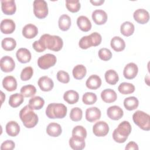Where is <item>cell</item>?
I'll list each match as a JSON object with an SVG mask.
<instances>
[{"label": "cell", "mask_w": 150, "mask_h": 150, "mask_svg": "<svg viewBox=\"0 0 150 150\" xmlns=\"http://www.w3.org/2000/svg\"><path fill=\"white\" fill-rule=\"evenodd\" d=\"M132 120L141 129L144 131L150 129V117L147 113L138 110L132 115Z\"/></svg>", "instance_id": "5b68a950"}, {"label": "cell", "mask_w": 150, "mask_h": 150, "mask_svg": "<svg viewBox=\"0 0 150 150\" xmlns=\"http://www.w3.org/2000/svg\"><path fill=\"white\" fill-rule=\"evenodd\" d=\"M38 33V28L32 23L26 25L22 29V35L26 39L34 38Z\"/></svg>", "instance_id": "ac0fdd59"}, {"label": "cell", "mask_w": 150, "mask_h": 150, "mask_svg": "<svg viewBox=\"0 0 150 150\" xmlns=\"http://www.w3.org/2000/svg\"><path fill=\"white\" fill-rule=\"evenodd\" d=\"M39 40L46 48L54 52L60 50L63 46L62 39L56 35L44 34L40 36Z\"/></svg>", "instance_id": "7a4b0ae2"}, {"label": "cell", "mask_w": 150, "mask_h": 150, "mask_svg": "<svg viewBox=\"0 0 150 150\" xmlns=\"http://www.w3.org/2000/svg\"><path fill=\"white\" fill-rule=\"evenodd\" d=\"M86 87L91 90H96L101 85V78L96 74L90 76L86 82Z\"/></svg>", "instance_id": "7402d4cb"}, {"label": "cell", "mask_w": 150, "mask_h": 150, "mask_svg": "<svg viewBox=\"0 0 150 150\" xmlns=\"http://www.w3.org/2000/svg\"><path fill=\"white\" fill-rule=\"evenodd\" d=\"M131 129V125L128 121H124L121 122L113 131V139L118 143L125 142L130 134Z\"/></svg>", "instance_id": "3957f363"}, {"label": "cell", "mask_w": 150, "mask_h": 150, "mask_svg": "<svg viewBox=\"0 0 150 150\" xmlns=\"http://www.w3.org/2000/svg\"><path fill=\"white\" fill-rule=\"evenodd\" d=\"M62 132V127L60 124L56 122H51L49 124L46 128L47 134L51 137H59Z\"/></svg>", "instance_id": "d4e9b609"}, {"label": "cell", "mask_w": 150, "mask_h": 150, "mask_svg": "<svg viewBox=\"0 0 150 150\" xmlns=\"http://www.w3.org/2000/svg\"><path fill=\"white\" fill-rule=\"evenodd\" d=\"M97 100V97L96 94L91 92L85 93L82 97V101L86 105H92L94 104Z\"/></svg>", "instance_id": "60d3db41"}, {"label": "cell", "mask_w": 150, "mask_h": 150, "mask_svg": "<svg viewBox=\"0 0 150 150\" xmlns=\"http://www.w3.org/2000/svg\"><path fill=\"white\" fill-rule=\"evenodd\" d=\"M93 132L97 137H104L107 135L109 132V126L105 121H98L93 125Z\"/></svg>", "instance_id": "ba28073f"}, {"label": "cell", "mask_w": 150, "mask_h": 150, "mask_svg": "<svg viewBox=\"0 0 150 150\" xmlns=\"http://www.w3.org/2000/svg\"><path fill=\"white\" fill-rule=\"evenodd\" d=\"M19 117L23 125L28 128H33L38 122L37 114L31 109L28 105H25L19 112Z\"/></svg>", "instance_id": "6da1fadb"}, {"label": "cell", "mask_w": 150, "mask_h": 150, "mask_svg": "<svg viewBox=\"0 0 150 150\" xmlns=\"http://www.w3.org/2000/svg\"><path fill=\"white\" fill-rule=\"evenodd\" d=\"M90 35L91 36L93 40V42H94V46H98L102 40V38L101 36L100 33H98V32H93L91 34H90Z\"/></svg>", "instance_id": "681fc988"}, {"label": "cell", "mask_w": 150, "mask_h": 150, "mask_svg": "<svg viewBox=\"0 0 150 150\" xmlns=\"http://www.w3.org/2000/svg\"><path fill=\"white\" fill-rule=\"evenodd\" d=\"M24 101L23 96L21 93H15L9 97V104L13 108H16L21 105Z\"/></svg>", "instance_id": "836d02e7"}, {"label": "cell", "mask_w": 150, "mask_h": 150, "mask_svg": "<svg viewBox=\"0 0 150 150\" xmlns=\"http://www.w3.org/2000/svg\"><path fill=\"white\" fill-rule=\"evenodd\" d=\"M16 56L18 61L22 63H28L31 60V53L26 48L19 49L16 53Z\"/></svg>", "instance_id": "d6986e66"}, {"label": "cell", "mask_w": 150, "mask_h": 150, "mask_svg": "<svg viewBox=\"0 0 150 150\" xmlns=\"http://www.w3.org/2000/svg\"><path fill=\"white\" fill-rule=\"evenodd\" d=\"M1 9L2 12L8 15H12L14 14L16 10V6L15 2L13 0H2L1 1Z\"/></svg>", "instance_id": "7c38bea8"}, {"label": "cell", "mask_w": 150, "mask_h": 150, "mask_svg": "<svg viewBox=\"0 0 150 150\" xmlns=\"http://www.w3.org/2000/svg\"><path fill=\"white\" fill-rule=\"evenodd\" d=\"M90 2L95 6H100L101 5H102L104 2V0H97V1H90Z\"/></svg>", "instance_id": "816d5d0a"}, {"label": "cell", "mask_w": 150, "mask_h": 150, "mask_svg": "<svg viewBox=\"0 0 150 150\" xmlns=\"http://www.w3.org/2000/svg\"><path fill=\"white\" fill-rule=\"evenodd\" d=\"M83 117L82 110L79 107L73 108L70 112V118L73 121H79Z\"/></svg>", "instance_id": "b9f144b4"}, {"label": "cell", "mask_w": 150, "mask_h": 150, "mask_svg": "<svg viewBox=\"0 0 150 150\" xmlns=\"http://www.w3.org/2000/svg\"><path fill=\"white\" fill-rule=\"evenodd\" d=\"M33 70L32 67L28 66L25 67L21 71V79L22 81L29 80L33 76Z\"/></svg>", "instance_id": "f6af8a7d"}, {"label": "cell", "mask_w": 150, "mask_h": 150, "mask_svg": "<svg viewBox=\"0 0 150 150\" xmlns=\"http://www.w3.org/2000/svg\"><path fill=\"white\" fill-rule=\"evenodd\" d=\"M33 48L37 52H42L46 50V47L43 46L42 42L39 40L35 41L32 44Z\"/></svg>", "instance_id": "c3c4849f"}, {"label": "cell", "mask_w": 150, "mask_h": 150, "mask_svg": "<svg viewBox=\"0 0 150 150\" xmlns=\"http://www.w3.org/2000/svg\"><path fill=\"white\" fill-rule=\"evenodd\" d=\"M138 72V68L134 63H129L124 67L123 70V75L127 79L131 80L134 79Z\"/></svg>", "instance_id": "30bf717a"}, {"label": "cell", "mask_w": 150, "mask_h": 150, "mask_svg": "<svg viewBox=\"0 0 150 150\" xmlns=\"http://www.w3.org/2000/svg\"><path fill=\"white\" fill-rule=\"evenodd\" d=\"M45 104V100L39 96H35L31 98L28 103V106L32 110H38L41 109Z\"/></svg>", "instance_id": "f546056e"}, {"label": "cell", "mask_w": 150, "mask_h": 150, "mask_svg": "<svg viewBox=\"0 0 150 150\" xmlns=\"http://www.w3.org/2000/svg\"><path fill=\"white\" fill-rule=\"evenodd\" d=\"M139 149L138 146L137 145V144L134 141H130L129 142H128L126 146H125V149L126 150H138Z\"/></svg>", "instance_id": "f907efd6"}, {"label": "cell", "mask_w": 150, "mask_h": 150, "mask_svg": "<svg viewBox=\"0 0 150 150\" xmlns=\"http://www.w3.org/2000/svg\"><path fill=\"white\" fill-rule=\"evenodd\" d=\"M1 46L5 50L11 51L16 47V42L13 38H5L2 40Z\"/></svg>", "instance_id": "8d00e7d4"}, {"label": "cell", "mask_w": 150, "mask_h": 150, "mask_svg": "<svg viewBox=\"0 0 150 150\" xmlns=\"http://www.w3.org/2000/svg\"><path fill=\"white\" fill-rule=\"evenodd\" d=\"M135 30L134 24L129 21H125L121 24L120 26V32L125 36H129L132 35Z\"/></svg>", "instance_id": "4dcf8cb0"}, {"label": "cell", "mask_w": 150, "mask_h": 150, "mask_svg": "<svg viewBox=\"0 0 150 150\" xmlns=\"http://www.w3.org/2000/svg\"><path fill=\"white\" fill-rule=\"evenodd\" d=\"M134 19L140 24L146 23L149 19V12L144 9H138L134 12Z\"/></svg>", "instance_id": "8fae6325"}, {"label": "cell", "mask_w": 150, "mask_h": 150, "mask_svg": "<svg viewBox=\"0 0 150 150\" xmlns=\"http://www.w3.org/2000/svg\"><path fill=\"white\" fill-rule=\"evenodd\" d=\"M57 79L62 83H68L70 81V76L67 72L60 70L57 73Z\"/></svg>", "instance_id": "bcb514c9"}, {"label": "cell", "mask_w": 150, "mask_h": 150, "mask_svg": "<svg viewBox=\"0 0 150 150\" xmlns=\"http://www.w3.org/2000/svg\"><path fill=\"white\" fill-rule=\"evenodd\" d=\"M77 25L79 29L83 32H88L91 28V23L89 19L85 16H80L77 19Z\"/></svg>", "instance_id": "cb8c5ba5"}, {"label": "cell", "mask_w": 150, "mask_h": 150, "mask_svg": "<svg viewBox=\"0 0 150 150\" xmlns=\"http://www.w3.org/2000/svg\"><path fill=\"white\" fill-rule=\"evenodd\" d=\"M92 19L96 25H103L107 21V14L102 9H96L92 13Z\"/></svg>", "instance_id": "9a60e30c"}, {"label": "cell", "mask_w": 150, "mask_h": 150, "mask_svg": "<svg viewBox=\"0 0 150 150\" xmlns=\"http://www.w3.org/2000/svg\"><path fill=\"white\" fill-rule=\"evenodd\" d=\"M15 23L11 19H5L1 23V31L4 34H11L15 29Z\"/></svg>", "instance_id": "e0dca14e"}, {"label": "cell", "mask_w": 150, "mask_h": 150, "mask_svg": "<svg viewBox=\"0 0 150 150\" xmlns=\"http://www.w3.org/2000/svg\"><path fill=\"white\" fill-rule=\"evenodd\" d=\"M107 114L110 119L112 120H118L122 117L124 112L120 107L112 105L108 108L107 110Z\"/></svg>", "instance_id": "5bb4252c"}, {"label": "cell", "mask_w": 150, "mask_h": 150, "mask_svg": "<svg viewBox=\"0 0 150 150\" xmlns=\"http://www.w3.org/2000/svg\"><path fill=\"white\" fill-rule=\"evenodd\" d=\"M79 46L83 49H87L91 46H94V42L91 36L90 35L82 37L79 42Z\"/></svg>", "instance_id": "74e56055"}, {"label": "cell", "mask_w": 150, "mask_h": 150, "mask_svg": "<svg viewBox=\"0 0 150 150\" xmlns=\"http://www.w3.org/2000/svg\"><path fill=\"white\" fill-rule=\"evenodd\" d=\"M56 57L54 54L47 53L39 57L38 65L40 69L46 70L53 66L56 64Z\"/></svg>", "instance_id": "52a82bcc"}, {"label": "cell", "mask_w": 150, "mask_h": 150, "mask_svg": "<svg viewBox=\"0 0 150 150\" xmlns=\"http://www.w3.org/2000/svg\"><path fill=\"white\" fill-rule=\"evenodd\" d=\"M3 87L8 91H15L17 88V81L16 79L12 76H8L2 80Z\"/></svg>", "instance_id": "ffe728a7"}, {"label": "cell", "mask_w": 150, "mask_h": 150, "mask_svg": "<svg viewBox=\"0 0 150 150\" xmlns=\"http://www.w3.org/2000/svg\"><path fill=\"white\" fill-rule=\"evenodd\" d=\"M0 63L1 70L5 73L13 71L15 67V61L11 57L9 56H5L2 57L1 59Z\"/></svg>", "instance_id": "9c48e42d"}, {"label": "cell", "mask_w": 150, "mask_h": 150, "mask_svg": "<svg viewBox=\"0 0 150 150\" xmlns=\"http://www.w3.org/2000/svg\"><path fill=\"white\" fill-rule=\"evenodd\" d=\"M124 105L128 111H132L137 108L139 105V101L135 97H129L124 99Z\"/></svg>", "instance_id": "1f68e13d"}, {"label": "cell", "mask_w": 150, "mask_h": 150, "mask_svg": "<svg viewBox=\"0 0 150 150\" xmlns=\"http://www.w3.org/2000/svg\"><path fill=\"white\" fill-rule=\"evenodd\" d=\"M98 54L100 59L103 61H108L112 57V53L110 50L105 47L100 49Z\"/></svg>", "instance_id": "ee69618b"}, {"label": "cell", "mask_w": 150, "mask_h": 150, "mask_svg": "<svg viewBox=\"0 0 150 150\" xmlns=\"http://www.w3.org/2000/svg\"><path fill=\"white\" fill-rule=\"evenodd\" d=\"M38 84L40 90L43 91H49L52 90L54 86L53 80L47 76L40 77L38 80Z\"/></svg>", "instance_id": "2e32d148"}, {"label": "cell", "mask_w": 150, "mask_h": 150, "mask_svg": "<svg viewBox=\"0 0 150 150\" xmlns=\"http://www.w3.org/2000/svg\"><path fill=\"white\" fill-rule=\"evenodd\" d=\"M110 45L111 48L115 52H121L125 47L124 40L119 36H114L111 40Z\"/></svg>", "instance_id": "484cf974"}, {"label": "cell", "mask_w": 150, "mask_h": 150, "mask_svg": "<svg viewBox=\"0 0 150 150\" xmlns=\"http://www.w3.org/2000/svg\"><path fill=\"white\" fill-rule=\"evenodd\" d=\"M101 97L105 103H111L116 101L117 95L115 91L112 89L107 88L102 91L101 93Z\"/></svg>", "instance_id": "603a6c76"}, {"label": "cell", "mask_w": 150, "mask_h": 150, "mask_svg": "<svg viewBox=\"0 0 150 150\" xmlns=\"http://www.w3.org/2000/svg\"><path fill=\"white\" fill-rule=\"evenodd\" d=\"M79 93L73 90H70L66 91L63 95L64 100L70 104H74L79 101Z\"/></svg>", "instance_id": "83f0119b"}, {"label": "cell", "mask_w": 150, "mask_h": 150, "mask_svg": "<svg viewBox=\"0 0 150 150\" xmlns=\"http://www.w3.org/2000/svg\"><path fill=\"white\" fill-rule=\"evenodd\" d=\"M72 135L85 139L87 137V131L83 126L77 125L72 130Z\"/></svg>", "instance_id": "7bdbcfd3"}, {"label": "cell", "mask_w": 150, "mask_h": 150, "mask_svg": "<svg viewBox=\"0 0 150 150\" xmlns=\"http://www.w3.org/2000/svg\"><path fill=\"white\" fill-rule=\"evenodd\" d=\"M21 93L23 96L25 97H30L33 96L36 93V87L32 85L28 84L23 86L21 88Z\"/></svg>", "instance_id": "f35d334b"}, {"label": "cell", "mask_w": 150, "mask_h": 150, "mask_svg": "<svg viewBox=\"0 0 150 150\" xmlns=\"http://www.w3.org/2000/svg\"><path fill=\"white\" fill-rule=\"evenodd\" d=\"M71 18L69 15L63 14L59 17L58 25L60 30L63 31H66L69 30L71 26Z\"/></svg>", "instance_id": "f1b7e54d"}, {"label": "cell", "mask_w": 150, "mask_h": 150, "mask_svg": "<svg viewBox=\"0 0 150 150\" xmlns=\"http://www.w3.org/2000/svg\"><path fill=\"white\" fill-rule=\"evenodd\" d=\"M1 98H2V103L1 104H2L3 103V101H4V98H5V94L3 93V92L2 91H1Z\"/></svg>", "instance_id": "f5cc1de1"}, {"label": "cell", "mask_w": 150, "mask_h": 150, "mask_svg": "<svg viewBox=\"0 0 150 150\" xmlns=\"http://www.w3.org/2000/svg\"><path fill=\"white\" fill-rule=\"evenodd\" d=\"M6 132L11 137H16L20 132V127L15 121H11L6 125Z\"/></svg>", "instance_id": "4316f807"}, {"label": "cell", "mask_w": 150, "mask_h": 150, "mask_svg": "<svg viewBox=\"0 0 150 150\" xmlns=\"http://www.w3.org/2000/svg\"><path fill=\"white\" fill-rule=\"evenodd\" d=\"M104 77L106 82L111 85L115 84L119 80V77L117 73L112 69L107 70L105 73Z\"/></svg>", "instance_id": "e575fe53"}, {"label": "cell", "mask_w": 150, "mask_h": 150, "mask_svg": "<svg viewBox=\"0 0 150 150\" xmlns=\"http://www.w3.org/2000/svg\"><path fill=\"white\" fill-rule=\"evenodd\" d=\"M84 139V138L72 135L69 139V145L74 150H82L86 145Z\"/></svg>", "instance_id": "44dd1931"}, {"label": "cell", "mask_w": 150, "mask_h": 150, "mask_svg": "<svg viewBox=\"0 0 150 150\" xmlns=\"http://www.w3.org/2000/svg\"><path fill=\"white\" fill-rule=\"evenodd\" d=\"M118 90L122 94H129L134 92L135 86L132 83L123 82L119 85Z\"/></svg>", "instance_id": "d590c367"}, {"label": "cell", "mask_w": 150, "mask_h": 150, "mask_svg": "<svg viewBox=\"0 0 150 150\" xmlns=\"http://www.w3.org/2000/svg\"><path fill=\"white\" fill-rule=\"evenodd\" d=\"M67 109L62 103L49 104L46 109V115L49 118H63L67 114Z\"/></svg>", "instance_id": "277c9868"}, {"label": "cell", "mask_w": 150, "mask_h": 150, "mask_svg": "<svg viewBox=\"0 0 150 150\" xmlns=\"http://www.w3.org/2000/svg\"><path fill=\"white\" fill-rule=\"evenodd\" d=\"M87 73L86 67L83 64H77L73 69L72 73L74 78L77 80L83 79Z\"/></svg>", "instance_id": "d6a6232c"}, {"label": "cell", "mask_w": 150, "mask_h": 150, "mask_svg": "<svg viewBox=\"0 0 150 150\" xmlns=\"http://www.w3.org/2000/svg\"><path fill=\"white\" fill-rule=\"evenodd\" d=\"M15 147V142L12 140H6L2 143L1 145V150H12Z\"/></svg>", "instance_id": "7dc6e473"}, {"label": "cell", "mask_w": 150, "mask_h": 150, "mask_svg": "<svg viewBox=\"0 0 150 150\" xmlns=\"http://www.w3.org/2000/svg\"><path fill=\"white\" fill-rule=\"evenodd\" d=\"M66 6L67 9L73 13L78 12L81 7L80 3L79 0H66Z\"/></svg>", "instance_id": "ab89813d"}, {"label": "cell", "mask_w": 150, "mask_h": 150, "mask_svg": "<svg viewBox=\"0 0 150 150\" xmlns=\"http://www.w3.org/2000/svg\"><path fill=\"white\" fill-rule=\"evenodd\" d=\"M101 115L100 110L96 107L88 108L86 111V119L90 122H93L99 120Z\"/></svg>", "instance_id": "4fadbf2b"}, {"label": "cell", "mask_w": 150, "mask_h": 150, "mask_svg": "<svg viewBox=\"0 0 150 150\" xmlns=\"http://www.w3.org/2000/svg\"><path fill=\"white\" fill-rule=\"evenodd\" d=\"M48 6L44 0H35L33 2V13L39 19H43L48 15Z\"/></svg>", "instance_id": "8992f818"}]
</instances>
